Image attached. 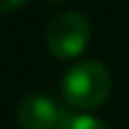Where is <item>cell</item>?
Here are the masks:
<instances>
[{
	"mask_svg": "<svg viewBox=\"0 0 129 129\" xmlns=\"http://www.w3.org/2000/svg\"><path fill=\"white\" fill-rule=\"evenodd\" d=\"M111 91H113L111 70L98 59H82L73 63L61 79L63 100L79 111L100 109L111 98Z\"/></svg>",
	"mask_w": 129,
	"mask_h": 129,
	"instance_id": "1",
	"label": "cell"
},
{
	"mask_svg": "<svg viewBox=\"0 0 129 129\" xmlns=\"http://www.w3.org/2000/svg\"><path fill=\"white\" fill-rule=\"evenodd\" d=\"M93 27L86 14L68 9L57 14L45 27V45L57 59H77L91 43Z\"/></svg>",
	"mask_w": 129,
	"mask_h": 129,
	"instance_id": "2",
	"label": "cell"
},
{
	"mask_svg": "<svg viewBox=\"0 0 129 129\" xmlns=\"http://www.w3.org/2000/svg\"><path fill=\"white\" fill-rule=\"evenodd\" d=\"M61 107L45 93H27L16 111L18 125L23 129H57L63 120Z\"/></svg>",
	"mask_w": 129,
	"mask_h": 129,
	"instance_id": "3",
	"label": "cell"
},
{
	"mask_svg": "<svg viewBox=\"0 0 129 129\" xmlns=\"http://www.w3.org/2000/svg\"><path fill=\"white\" fill-rule=\"evenodd\" d=\"M57 129H109V127L91 113H66Z\"/></svg>",
	"mask_w": 129,
	"mask_h": 129,
	"instance_id": "4",
	"label": "cell"
},
{
	"mask_svg": "<svg viewBox=\"0 0 129 129\" xmlns=\"http://www.w3.org/2000/svg\"><path fill=\"white\" fill-rule=\"evenodd\" d=\"M27 0H0V14H11L16 9H20Z\"/></svg>",
	"mask_w": 129,
	"mask_h": 129,
	"instance_id": "5",
	"label": "cell"
},
{
	"mask_svg": "<svg viewBox=\"0 0 129 129\" xmlns=\"http://www.w3.org/2000/svg\"><path fill=\"white\" fill-rule=\"evenodd\" d=\"M43 2H68V0H43Z\"/></svg>",
	"mask_w": 129,
	"mask_h": 129,
	"instance_id": "6",
	"label": "cell"
}]
</instances>
